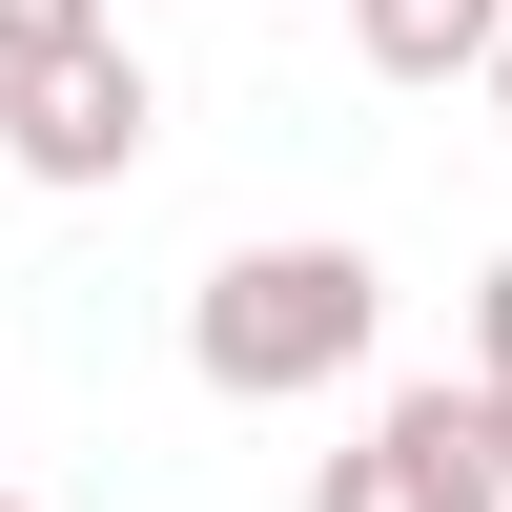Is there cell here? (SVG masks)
Masks as SVG:
<instances>
[{
	"mask_svg": "<svg viewBox=\"0 0 512 512\" xmlns=\"http://www.w3.org/2000/svg\"><path fill=\"white\" fill-rule=\"evenodd\" d=\"M62 41H103V0H0V62H62Z\"/></svg>",
	"mask_w": 512,
	"mask_h": 512,
	"instance_id": "cell-6",
	"label": "cell"
},
{
	"mask_svg": "<svg viewBox=\"0 0 512 512\" xmlns=\"http://www.w3.org/2000/svg\"><path fill=\"white\" fill-rule=\"evenodd\" d=\"M144 62L123 41H62V62H0V144H21V185H123L144 164Z\"/></svg>",
	"mask_w": 512,
	"mask_h": 512,
	"instance_id": "cell-2",
	"label": "cell"
},
{
	"mask_svg": "<svg viewBox=\"0 0 512 512\" xmlns=\"http://www.w3.org/2000/svg\"><path fill=\"white\" fill-rule=\"evenodd\" d=\"M0 512H41V492H0Z\"/></svg>",
	"mask_w": 512,
	"mask_h": 512,
	"instance_id": "cell-9",
	"label": "cell"
},
{
	"mask_svg": "<svg viewBox=\"0 0 512 512\" xmlns=\"http://www.w3.org/2000/svg\"><path fill=\"white\" fill-rule=\"evenodd\" d=\"M492 103H512V41H492Z\"/></svg>",
	"mask_w": 512,
	"mask_h": 512,
	"instance_id": "cell-8",
	"label": "cell"
},
{
	"mask_svg": "<svg viewBox=\"0 0 512 512\" xmlns=\"http://www.w3.org/2000/svg\"><path fill=\"white\" fill-rule=\"evenodd\" d=\"M369 246H226L205 267V308H185V349H205V390H246V410H287V390H328V369L369 349Z\"/></svg>",
	"mask_w": 512,
	"mask_h": 512,
	"instance_id": "cell-1",
	"label": "cell"
},
{
	"mask_svg": "<svg viewBox=\"0 0 512 512\" xmlns=\"http://www.w3.org/2000/svg\"><path fill=\"white\" fill-rule=\"evenodd\" d=\"M308 512H451V492L410 472V451H390V410H369V451H328V472H308Z\"/></svg>",
	"mask_w": 512,
	"mask_h": 512,
	"instance_id": "cell-5",
	"label": "cell"
},
{
	"mask_svg": "<svg viewBox=\"0 0 512 512\" xmlns=\"http://www.w3.org/2000/svg\"><path fill=\"white\" fill-rule=\"evenodd\" d=\"M349 41L390 82H492V41H512V0H349Z\"/></svg>",
	"mask_w": 512,
	"mask_h": 512,
	"instance_id": "cell-4",
	"label": "cell"
},
{
	"mask_svg": "<svg viewBox=\"0 0 512 512\" xmlns=\"http://www.w3.org/2000/svg\"><path fill=\"white\" fill-rule=\"evenodd\" d=\"M390 451H410L451 512H512V390H492V369H472V390H451V369H431V390H390Z\"/></svg>",
	"mask_w": 512,
	"mask_h": 512,
	"instance_id": "cell-3",
	"label": "cell"
},
{
	"mask_svg": "<svg viewBox=\"0 0 512 512\" xmlns=\"http://www.w3.org/2000/svg\"><path fill=\"white\" fill-rule=\"evenodd\" d=\"M472 369H492V390H512V267L472 287Z\"/></svg>",
	"mask_w": 512,
	"mask_h": 512,
	"instance_id": "cell-7",
	"label": "cell"
}]
</instances>
